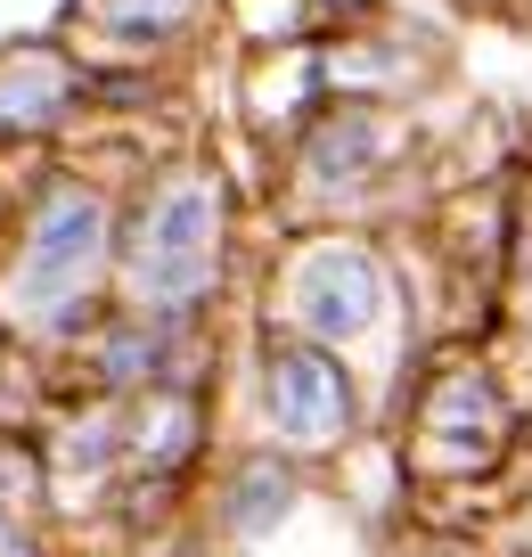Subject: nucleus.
Returning <instances> with one entry per match:
<instances>
[{
  "label": "nucleus",
  "mask_w": 532,
  "mask_h": 557,
  "mask_svg": "<svg viewBox=\"0 0 532 557\" xmlns=\"http://www.w3.org/2000/svg\"><path fill=\"white\" fill-rule=\"evenodd\" d=\"M222 262H230V197H222V181H213L206 164L164 173L139 197L132 230L115 238L123 296L148 320H189L197 304L222 287Z\"/></svg>",
  "instance_id": "f257e3e1"
},
{
  "label": "nucleus",
  "mask_w": 532,
  "mask_h": 557,
  "mask_svg": "<svg viewBox=\"0 0 532 557\" xmlns=\"http://www.w3.org/2000/svg\"><path fill=\"white\" fill-rule=\"evenodd\" d=\"M115 262V213L83 181H50L41 206L25 213L17 262H9V320L25 329H74V312L90 304V287Z\"/></svg>",
  "instance_id": "f03ea898"
},
{
  "label": "nucleus",
  "mask_w": 532,
  "mask_h": 557,
  "mask_svg": "<svg viewBox=\"0 0 532 557\" xmlns=\"http://www.w3.org/2000/svg\"><path fill=\"white\" fill-rule=\"evenodd\" d=\"M279 304H287V336H304V345H320V352H344L385 320L394 278H385V262L369 255L361 238H320V246H304V255L287 262Z\"/></svg>",
  "instance_id": "7ed1b4c3"
},
{
  "label": "nucleus",
  "mask_w": 532,
  "mask_h": 557,
  "mask_svg": "<svg viewBox=\"0 0 532 557\" xmlns=\"http://www.w3.org/2000/svg\"><path fill=\"white\" fill-rule=\"evenodd\" d=\"M262 418H271V443L287 459L344 451L352 418H361L344 352H320L304 336H271V352H262Z\"/></svg>",
  "instance_id": "20e7f679"
},
{
  "label": "nucleus",
  "mask_w": 532,
  "mask_h": 557,
  "mask_svg": "<svg viewBox=\"0 0 532 557\" xmlns=\"http://www.w3.org/2000/svg\"><path fill=\"white\" fill-rule=\"evenodd\" d=\"M197 443H206V401H197V385H156V394H139V410H123V468L132 475L172 484V475L197 459Z\"/></svg>",
  "instance_id": "39448f33"
},
{
  "label": "nucleus",
  "mask_w": 532,
  "mask_h": 557,
  "mask_svg": "<svg viewBox=\"0 0 532 557\" xmlns=\"http://www.w3.org/2000/svg\"><path fill=\"white\" fill-rule=\"evenodd\" d=\"M508 435V401H499L492 369H450L426 394V443H475V459Z\"/></svg>",
  "instance_id": "423d86ee"
},
{
  "label": "nucleus",
  "mask_w": 532,
  "mask_h": 557,
  "mask_svg": "<svg viewBox=\"0 0 532 557\" xmlns=\"http://www.w3.org/2000/svg\"><path fill=\"white\" fill-rule=\"evenodd\" d=\"M74 66L58 50H17L9 66H0V132H41V123H58L74 107Z\"/></svg>",
  "instance_id": "0eeeda50"
},
{
  "label": "nucleus",
  "mask_w": 532,
  "mask_h": 557,
  "mask_svg": "<svg viewBox=\"0 0 532 557\" xmlns=\"http://www.w3.org/2000/svg\"><path fill=\"white\" fill-rule=\"evenodd\" d=\"M378 157H385V132L361 107H344V115L320 123V139H311V157H304V181L311 189H361L378 173Z\"/></svg>",
  "instance_id": "6e6552de"
},
{
  "label": "nucleus",
  "mask_w": 532,
  "mask_h": 557,
  "mask_svg": "<svg viewBox=\"0 0 532 557\" xmlns=\"http://www.w3.org/2000/svg\"><path fill=\"white\" fill-rule=\"evenodd\" d=\"M287 500H295V468L279 451H255L238 468V484H230V500H222V524L238 541H255V533H271V524L287 517Z\"/></svg>",
  "instance_id": "1a4fd4ad"
},
{
  "label": "nucleus",
  "mask_w": 532,
  "mask_h": 557,
  "mask_svg": "<svg viewBox=\"0 0 532 557\" xmlns=\"http://www.w3.org/2000/svg\"><path fill=\"white\" fill-rule=\"evenodd\" d=\"M197 9L206 0H83V17L99 25L107 41H172L181 25H197Z\"/></svg>",
  "instance_id": "9d476101"
},
{
  "label": "nucleus",
  "mask_w": 532,
  "mask_h": 557,
  "mask_svg": "<svg viewBox=\"0 0 532 557\" xmlns=\"http://www.w3.org/2000/svg\"><path fill=\"white\" fill-rule=\"evenodd\" d=\"M0 557H41V549H34V533H25L9 508H0Z\"/></svg>",
  "instance_id": "9b49d317"
}]
</instances>
